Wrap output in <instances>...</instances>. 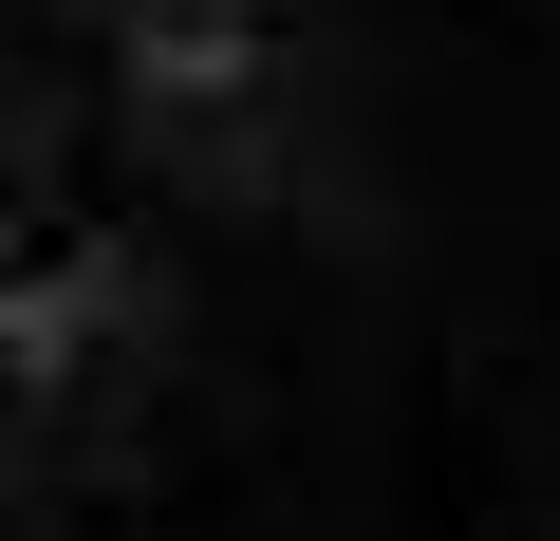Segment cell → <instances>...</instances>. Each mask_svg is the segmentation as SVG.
Here are the masks:
<instances>
[{
	"mask_svg": "<svg viewBox=\"0 0 560 541\" xmlns=\"http://www.w3.org/2000/svg\"><path fill=\"white\" fill-rule=\"evenodd\" d=\"M0 541H560V0H0Z\"/></svg>",
	"mask_w": 560,
	"mask_h": 541,
	"instance_id": "obj_1",
	"label": "cell"
}]
</instances>
